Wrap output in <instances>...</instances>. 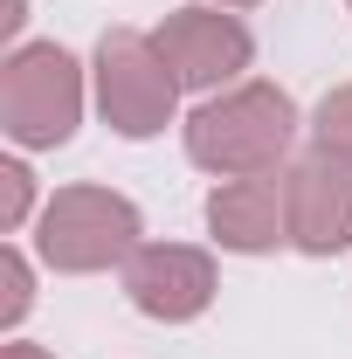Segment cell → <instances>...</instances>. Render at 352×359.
<instances>
[{
	"label": "cell",
	"mask_w": 352,
	"mask_h": 359,
	"mask_svg": "<svg viewBox=\"0 0 352 359\" xmlns=\"http://www.w3.org/2000/svg\"><path fill=\"white\" fill-rule=\"evenodd\" d=\"M187 159L215 180H249V173H283L290 145H297V104L283 83H242L215 90L194 104V118L180 125Z\"/></svg>",
	"instance_id": "6da1fadb"
},
{
	"label": "cell",
	"mask_w": 352,
	"mask_h": 359,
	"mask_svg": "<svg viewBox=\"0 0 352 359\" xmlns=\"http://www.w3.org/2000/svg\"><path fill=\"white\" fill-rule=\"evenodd\" d=\"M83 125V62L62 42H21L0 62V132L21 152H55Z\"/></svg>",
	"instance_id": "7a4b0ae2"
},
{
	"label": "cell",
	"mask_w": 352,
	"mask_h": 359,
	"mask_svg": "<svg viewBox=\"0 0 352 359\" xmlns=\"http://www.w3.org/2000/svg\"><path fill=\"white\" fill-rule=\"evenodd\" d=\"M138 208L118 187H55L35 215V249L55 276H97V269H125L138 249Z\"/></svg>",
	"instance_id": "3957f363"
},
{
	"label": "cell",
	"mask_w": 352,
	"mask_h": 359,
	"mask_svg": "<svg viewBox=\"0 0 352 359\" xmlns=\"http://www.w3.org/2000/svg\"><path fill=\"white\" fill-rule=\"evenodd\" d=\"M90 90L118 138H159L180 111V76L166 69L159 42L138 28H104V42L90 55Z\"/></svg>",
	"instance_id": "277c9868"
},
{
	"label": "cell",
	"mask_w": 352,
	"mask_h": 359,
	"mask_svg": "<svg viewBox=\"0 0 352 359\" xmlns=\"http://www.w3.org/2000/svg\"><path fill=\"white\" fill-rule=\"evenodd\" d=\"M152 42L166 55V69L180 76V90H201V97L242 83V69L256 62V35L228 7H173L152 28Z\"/></svg>",
	"instance_id": "5b68a950"
},
{
	"label": "cell",
	"mask_w": 352,
	"mask_h": 359,
	"mask_svg": "<svg viewBox=\"0 0 352 359\" xmlns=\"http://www.w3.org/2000/svg\"><path fill=\"white\" fill-rule=\"evenodd\" d=\"M215 290H221L215 256L194 242H138L132 263H125V297L152 325H194L215 304Z\"/></svg>",
	"instance_id": "8992f818"
},
{
	"label": "cell",
	"mask_w": 352,
	"mask_h": 359,
	"mask_svg": "<svg viewBox=\"0 0 352 359\" xmlns=\"http://www.w3.org/2000/svg\"><path fill=\"white\" fill-rule=\"evenodd\" d=\"M283 180H290V249L304 256L352 249V159L311 145L304 159L283 166Z\"/></svg>",
	"instance_id": "52a82bcc"
},
{
	"label": "cell",
	"mask_w": 352,
	"mask_h": 359,
	"mask_svg": "<svg viewBox=\"0 0 352 359\" xmlns=\"http://www.w3.org/2000/svg\"><path fill=\"white\" fill-rule=\"evenodd\" d=\"M208 235L235 256H269L290 242V180L283 173H249L221 180L208 194Z\"/></svg>",
	"instance_id": "ba28073f"
},
{
	"label": "cell",
	"mask_w": 352,
	"mask_h": 359,
	"mask_svg": "<svg viewBox=\"0 0 352 359\" xmlns=\"http://www.w3.org/2000/svg\"><path fill=\"white\" fill-rule=\"evenodd\" d=\"M311 145L352 159V83H339V90L318 97V111H311Z\"/></svg>",
	"instance_id": "9c48e42d"
},
{
	"label": "cell",
	"mask_w": 352,
	"mask_h": 359,
	"mask_svg": "<svg viewBox=\"0 0 352 359\" xmlns=\"http://www.w3.org/2000/svg\"><path fill=\"white\" fill-rule=\"evenodd\" d=\"M35 304V276H28V256L21 249H0V332H14Z\"/></svg>",
	"instance_id": "30bf717a"
},
{
	"label": "cell",
	"mask_w": 352,
	"mask_h": 359,
	"mask_svg": "<svg viewBox=\"0 0 352 359\" xmlns=\"http://www.w3.org/2000/svg\"><path fill=\"white\" fill-rule=\"evenodd\" d=\"M28 215H42V208H35V173H28L21 159H0V228L21 235Z\"/></svg>",
	"instance_id": "8fae6325"
},
{
	"label": "cell",
	"mask_w": 352,
	"mask_h": 359,
	"mask_svg": "<svg viewBox=\"0 0 352 359\" xmlns=\"http://www.w3.org/2000/svg\"><path fill=\"white\" fill-rule=\"evenodd\" d=\"M0 359H55V353H42V346H21V339H14V346H7Z\"/></svg>",
	"instance_id": "7c38bea8"
},
{
	"label": "cell",
	"mask_w": 352,
	"mask_h": 359,
	"mask_svg": "<svg viewBox=\"0 0 352 359\" xmlns=\"http://www.w3.org/2000/svg\"><path fill=\"white\" fill-rule=\"evenodd\" d=\"M215 7H263V0H215Z\"/></svg>",
	"instance_id": "4fadbf2b"
},
{
	"label": "cell",
	"mask_w": 352,
	"mask_h": 359,
	"mask_svg": "<svg viewBox=\"0 0 352 359\" xmlns=\"http://www.w3.org/2000/svg\"><path fill=\"white\" fill-rule=\"evenodd\" d=\"M346 7H352V0H346Z\"/></svg>",
	"instance_id": "5bb4252c"
}]
</instances>
